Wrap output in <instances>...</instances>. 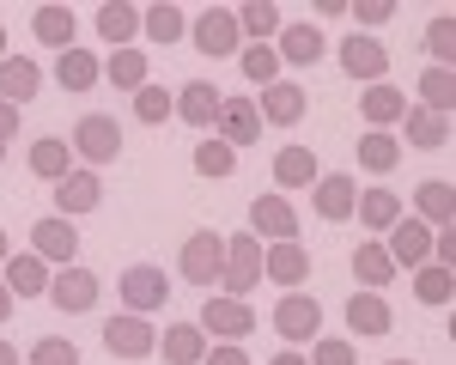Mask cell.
Instances as JSON below:
<instances>
[{
  "label": "cell",
  "mask_w": 456,
  "mask_h": 365,
  "mask_svg": "<svg viewBox=\"0 0 456 365\" xmlns=\"http://www.w3.org/2000/svg\"><path fill=\"white\" fill-rule=\"evenodd\" d=\"M122 304H128V317H152V311H165V298H171V274L159 268V262H134V268H122Z\"/></svg>",
  "instance_id": "1"
},
{
  "label": "cell",
  "mask_w": 456,
  "mask_h": 365,
  "mask_svg": "<svg viewBox=\"0 0 456 365\" xmlns=\"http://www.w3.org/2000/svg\"><path fill=\"white\" fill-rule=\"evenodd\" d=\"M219 280H225V298H244V292H256V280H262V238H249V231L225 238Z\"/></svg>",
  "instance_id": "2"
},
{
  "label": "cell",
  "mask_w": 456,
  "mask_h": 365,
  "mask_svg": "<svg viewBox=\"0 0 456 365\" xmlns=\"http://www.w3.org/2000/svg\"><path fill=\"white\" fill-rule=\"evenodd\" d=\"M201 335H213V341H232V347H238V341H249V335H256V311H249L244 298H225V292H219V298H208V304H201Z\"/></svg>",
  "instance_id": "3"
},
{
  "label": "cell",
  "mask_w": 456,
  "mask_h": 365,
  "mask_svg": "<svg viewBox=\"0 0 456 365\" xmlns=\"http://www.w3.org/2000/svg\"><path fill=\"white\" fill-rule=\"evenodd\" d=\"M249 238H262V244H298V214H292V201L286 195H256L249 201Z\"/></svg>",
  "instance_id": "4"
},
{
  "label": "cell",
  "mask_w": 456,
  "mask_h": 365,
  "mask_svg": "<svg viewBox=\"0 0 456 365\" xmlns=\"http://www.w3.org/2000/svg\"><path fill=\"white\" fill-rule=\"evenodd\" d=\"M68 146L79 158H92V165H110V158H122V122L104 116V110H92V116H79V128H73Z\"/></svg>",
  "instance_id": "5"
},
{
  "label": "cell",
  "mask_w": 456,
  "mask_h": 365,
  "mask_svg": "<svg viewBox=\"0 0 456 365\" xmlns=\"http://www.w3.org/2000/svg\"><path fill=\"white\" fill-rule=\"evenodd\" d=\"M219 262H225V238L219 231H189V244L176 256V274L189 287H213L219 280Z\"/></svg>",
  "instance_id": "6"
},
{
  "label": "cell",
  "mask_w": 456,
  "mask_h": 365,
  "mask_svg": "<svg viewBox=\"0 0 456 365\" xmlns=\"http://www.w3.org/2000/svg\"><path fill=\"white\" fill-rule=\"evenodd\" d=\"M195 49H201L208 61H225V55H238V49H244L238 12H232V6H208V12L195 19Z\"/></svg>",
  "instance_id": "7"
},
{
  "label": "cell",
  "mask_w": 456,
  "mask_h": 365,
  "mask_svg": "<svg viewBox=\"0 0 456 365\" xmlns=\"http://www.w3.org/2000/svg\"><path fill=\"white\" fill-rule=\"evenodd\" d=\"M341 68L359 79V85H384V73H389V49L378 43V36H365V31H353V36H341Z\"/></svg>",
  "instance_id": "8"
},
{
  "label": "cell",
  "mask_w": 456,
  "mask_h": 365,
  "mask_svg": "<svg viewBox=\"0 0 456 365\" xmlns=\"http://www.w3.org/2000/svg\"><path fill=\"white\" fill-rule=\"evenodd\" d=\"M98 292H104V287H98V274H92V268H79V262L49 274V298H55V311H73V317H86V311L98 304Z\"/></svg>",
  "instance_id": "9"
},
{
  "label": "cell",
  "mask_w": 456,
  "mask_h": 365,
  "mask_svg": "<svg viewBox=\"0 0 456 365\" xmlns=\"http://www.w3.org/2000/svg\"><path fill=\"white\" fill-rule=\"evenodd\" d=\"M316 328H322V304H316L311 292H286L281 304H274V335L281 341L298 347V341H311Z\"/></svg>",
  "instance_id": "10"
},
{
  "label": "cell",
  "mask_w": 456,
  "mask_h": 365,
  "mask_svg": "<svg viewBox=\"0 0 456 365\" xmlns=\"http://www.w3.org/2000/svg\"><path fill=\"white\" fill-rule=\"evenodd\" d=\"M31 256L73 268V262H79V231H73V219H61V214L37 219V225H31Z\"/></svg>",
  "instance_id": "11"
},
{
  "label": "cell",
  "mask_w": 456,
  "mask_h": 365,
  "mask_svg": "<svg viewBox=\"0 0 456 365\" xmlns=\"http://www.w3.org/2000/svg\"><path fill=\"white\" fill-rule=\"evenodd\" d=\"M305 85H292V79H274V85H262V98H256V116H262V128L274 122V128H292V122H305Z\"/></svg>",
  "instance_id": "12"
},
{
  "label": "cell",
  "mask_w": 456,
  "mask_h": 365,
  "mask_svg": "<svg viewBox=\"0 0 456 365\" xmlns=\"http://www.w3.org/2000/svg\"><path fill=\"white\" fill-rule=\"evenodd\" d=\"M104 347L116 360H146V353L159 347V328L146 323V317H128V311H122V317L104 323Z\"/></svg>",
  "instance_id": "13"
},
{
  "label": "cell",
  "mask_w": 456,
  "mask_h": 365,
  "mask_svg": "<svg viewBox=\"0 0 456 365\" xmlns=\"http://www.w3.org/2000/svg\"><path fill=\"white\" fill-rule=\"evenodd\" d=\"M389 262H395V268H426V262H432V225H420V219H395V225H389Z\"/></svg>",
  "instance_id": "14"
},
{
  "label": "cell",
  "mask_w": 456,
  "mask_h": 365,
  "mask_svg": "<svg viewBox=\"0 0 456 365\" xmlns=\"http://www.w3.org/2000/svg\"><path fill=\"white\" fill-rule=\"evenodd\" d=\"M213 128H219V141L232 146V152H238V146H256V141H262L256 98H219V122H213Z\"/></svg>",
  "instance_id": "15"
},
{
  "label": "cell",
  "mask_w": 456,
  "mask_h": 365,
  "mask_svg": "<svg viewBox=\"0 0 456 365\" xmlns=\"http://www.w3.org/2000/svg\"><path fill=\"white\" fill-rule=\"evenodd\" d=\"M98 201H104V177H98V171H68V177L55 182V207H61V219L92 214Z\"/></svg>",
  "instance_id": "16"
},
{
  "label": "cell",
  "mask_w": 456,
  "mask_h": 365,
  "mask_svg": "<svg viewBox=\"0 0 456 365\" xmlns=\"http://www.w3.org/2000/svg\"><path fill=\"white\" fill-rule=\"evenodd\" d=\"M262 274L274 280V287H305L311 280V256L298 250V244H262Z\"/></svg>",
  "instance_id": "17"
},
{
  "label": "cell",
  "mask_w": 456,
  "mask_h": 365,
  "mask_svg": "<svg viewBox=\"0 0 456 365\" xmlns=\"http://www.w3.org/2000/svg\"><path fill=\"white\" fill-rule=\"evenodd\" d=\"M73 31H79V12H73V6H61V0H49V6H37V19H31V36L43 43V49H73Z\"/></svg>",
  "instance_id": "18"
},
{
  "label": "cell",
  "mask_w": 456,
  "mask_h": 365,
  "mask_svg": "<svg viewBox=\"0 0 456 365\" xmlns=\"http://www.w3.org/2000/svg\"><path fill=\"white\" fill-rule=\"evenodd\" d=\"M171 110L189 122V128H213V122H219V85H208V79H189V85L171 98Z\"/></svg>",
  "instance_id": "19"
},
{
  "label": "cell",
  "mask_w": 456,
  "mask_h": 365,
  "mask_svg": "<svg viewBox=\"0 0 456 365\" xmlns=\"http://www.w3.org/2000/svg\"><path fill=\"white\" fill-rule=\"evenodd\" d=\"M316 177H322V165H316L311 146H281L274 152V195L281 189H311Z\"/></svg>",
  "instance_id": "20"
},
{
  "label": "cell",
  "mask_w": 456,
  "mask_h": 365,
  "mask_svg": "<svg viewBox=\"0 0 456 365\" xmlns=\"http://www.w3.org/2000/svg\"><path fill=\"white\" fill-rule=\"evenodd\" d=\"M98 36H104L110 49H134V36H141V6L104 0V6H98Z\"/></svg>",
  "instance_id": "21"
},
{
  "label": "cell",
  "mask_w": 456,
  "mask_h": 365,
  "mask_svg": "<svg viewBox=\"0 0 456 365\" xmlns=\"http://www.w3.org/2000/svg\"><path fill=\"white\" fill-rule=\"evenodd\" d=\"M159 360L165 365H201L208 360V335L195 323H171L165 335H159Z\"/></svg>",
  "instance_id": "22"
},
{
  "label": "cell",
  "mask_w": 456,
  "mask_h": 365,
  "mask_svg": "<svg viewBox=\"0 0 456 365\" xmlns=\"http://www.w3.org/2000/svg\"><path fill=\"white\" fill-rule=\"evenodd\" d=\"M347 323H353V335H389L395 328V311L384 304V292H353L347 298Z\"/></svg>",
  "instance_id": "23"
},
{
  "label": "cell",
  "mask_w": 456,
  "mask_h": 365,
  "mask_svg": "<svg viewBox=\"0 0 456 365\" xmlns=\"http://www.w3.org/2000/svg\"><path fill=\"white\" fill-rule=\"evenodd\" d=\"M322 49H329V36H322V25H281V61H292V68H311V61H322Z\"/></svg>",
  "instance_id": "24"
},
{
  "label": "cell",
  "mask_w": 456,
  "mask_h": 365,
  "mask_svg": "<svg viewBox=\"0 0 456 365\" xmlns=\"http://www.w3.org/2000/svg\"><path fill=\"white\" fill-rule=\"evenodd\" d=\"M311 201H316V214L329 219H353V201H359V182L353 177H316L311 182Z\"/></svg>",
  "instance_id": "25"
},
{
  "label": "cell",
  "mask_w": 456,
  "mask_h": 365,
  "mask_svg": "<svg viewBox=\"0 0 456 365\" xmlns=\"http://www.w3.org/2000/svg\"><path fill=\"white\" fill-rule=\"evenodd\" d=\"M55 79H61V92H92L104 79V61L73 43V49H61V61H55Z\"/></svg>",
  "instance_id": "26"
},
{
  "label": "cell",
  "mask_w": 456,
  "mask_h": 365,
  "mask_svg": "<svg viewBox=\"0 0 456 365\" xmlns=\"http://www.w3.org/2000/svg\"><path fill=\"white\" fill-rule=\"evenodd\" d=\"M359 116H365V128H378V134H384L389 122H402V116H408V98H402V92H395V85H365V98H359Z\"/></svg>",
  "instance_id": "27"
},
{
  "label": "cell",
  "mask_w": 456,
  "mask_h": 365,
  "mask_svg": "<svg viewBox=\"0 0 456 365\" xmlns=\"http://www.w3.org/2000/svg\"><path fill=\"white\" fill-rule=\"evenodd\" d=\"M37 85H43V73H37V61H19V55H6L0 61V104H31Z\"/></svg>",
  "instance_id": "28"
},
{
  "label": "cell",
  "mask_w": 456,
  "mask_h": 365,
  "mask_svg": "<svg viewBox=\"0 0 456 365\" xmlns=\"http://www.w3.org/2000/svg\"><path fill=\"white\" fill-rule=\"evenodd\" d=\"M353 274H359L365 292H384L389 280H395V262H389V250L378 244V238H365V244L353 250Z\"/></svg>",
  "instance_id": "29"
},
{
  "label": "cell",
  "mask_w": 456,
  "mask_h": 365,
  "mask_svg": "<svg viewBox=\"0 0 456 365\" xmlns=\"http://www.w3.org/2000/svg\"><path fill=\"white\" fill-rule=\"evenodd\" d=\"M6 292L12 298H37V292H49V262L43 256H6Z\"/></svg>",
  "instance_id": "30"
},
{
  "label": "cell",
  "mask_w": 456,
  "mask_h": 365,
  "mask_svg": "<svg viewBox=\"0 0 456 365\" xmlns=\"http://www.w3.org/2000/svg\"><path fill=\"white\" fill-rule=\"evenodd\" d=\"M402 141L426 146V152L444 146V141H451V116H438V110H408V116H402Z\"/></svg>",
  "instance_id": "31"
},
{
  "label": "cell",
  "mask_w": 456,
  "mask_h": 365,
  "mask_svg": "<svg viewBox=\"0 0 456 365\" xmlns=\"http://www.w3.org/2000/svg\"><path fill=\"white\" fill-rule=\"evenodd\" d=\"M73 171V146L55 141V134H43V141H31V177L43 182H61Z\"/></svg>",
  "instance_id": "32"
},
{
  "label": "cell",
  "mask_w": 456,
  "mask_h": 365,
  "mask_svg": "<svg viewBox=\"0 0 456 365\" xmlns=\"http://www.w3.org/2000/svg\"><path fill=\"white\" fill-rule=\"evenodd\" d=\"M414 207H420V225H451V214H456V189L444 177H432V182H420L414 189Z\"/></svg>",
  "instance_id": "33"
},
{
  "label": "cell",
  "mask_w": 456,
  "mask_h": 365,
  "mask_svg": "<svg viewBox=\"0 0 456 365\" xmlns=\"http://www.w3.org/2000/svg\"><path fill=\"white\" fill-rule=\"evenodd\" d=\"M353 219L365 225V238H371V231H389V225L402 219V201H395L389 189H371V195H359V201H353Z\"/></svg>",
  "instance_id": "34"
},
{
  "label": "cell",
  "mask_w": 456,
  "mask_h": 365,
  "mask_svg": "<svg viewBox=\"0 0 456 365\" xmlns=\"http://www.w3.org/2000/svg\"><path fill=\"white\" fill-rule=\"evenodd\" d=\"M146 73H152V61H146L141 49H116V55L104 61V79L116 85V92H141Z\"/></svg>",
  "instance_id": "35"
},
{
  "label": "cell",
  "mask_w": 456,
  "mask_h": 365,
  "mask_svg": "<svg viewBox=\"0 0 456 365\" xmlns=\"http://www.w3.org/2000/svg\"><path fill=\"white\" fill-rule=\"evenodd\" d=\"M456 292V274L444 268V262H426V268H414V298L420 304H432V311H444Z\"/></svg>",
  "instance_id": "36"
},
{
  "label": "cell",
  "mask_w": 456,
  "mask_h": 365,
  "mask_svg": "<svg viewBox=\"0 0 456 365\" xmlns=\"http://www.w3.org/2000/svg\"><path fill=\"white\" fill-rule=\"evenodd\" d=\"M238 12V31L249 36V43H268V36L281 31V6L274 0H244V6H232Z\"/></svg>",
  "instance_id": "37"
},
{
  "label": "cell",
  "mask_w": 456,
  "mask_h": 365,
  "mask_svg": "<svg viewBox=\"0 0 456 365\" xmlns=\"http://www.w3.org/2000/svg\"><path fill=\"white\" fill-rule=\"evenodd\" d=\"M359 165L378 171V177L395 171V165H402V141H395V134H378V128H365V141H359Z\"/></svg>",
  "instance_id": "38"
},
{
  "label": "cell",
  "mask_w": 456,
  "mask_h": 365,
  "mask_svg": "<svg viewBox=\"0 0 456 365\" xmlns=\"http://www.w3.org/2000/svg\"><path fill=\"white\" fill-rule=\"evenodd\" d=\"M141 31L152 36V43H176V36H183V6H171V0L141 6Z\"/></svg>",
  "instance_id": "39"
},
{
  "label": "cell",
  "mask_w": 456,
  "mask_h": 365,
  "mask_svg": "<svg viewBox=\"0 0 456 365\" xmlns=\"http://www.w3.org/2000/svg\"><path fill=\"white\" fill-rule=\"evenodd\" d=\"M195 171H201V177H232V171H238V152H232V146L219 141V134H208V141L195 146Z\"/></svg>",
  "instance_id": "40"
},
{
  "label": "cell",
  "mask_w": 456,
  "mask_h": 365,
  "mask_svg": "<svg viewBox=\"0 0 456 365\" xmlns=\"http://www.w3.org/2000/svg\"><path fill=\"white\" fill-rule=\"evenodd\" d=\"M451 104H456V79H451V68H426V73H420V110H438V116H451Z\"/></svg>",
  "instance_id": "41"
},
{
  "label": "cell",
  "mask_w": 456,
  "mask_h": 365,
  "mask_svg": "<svg viewBox=\"0 0 456 365\" xmlns=\"http://www.w3.org/2000/svg\"><path fill=\"white\" fill-rule=\"evenodd\" d=\"M134 116H141L146 128H159V122H171V92H165V85H152V79H146L141 92H134Z\"/></svg>",
  "instance_id": "42"
},
{
  "label": "cell",
  "mask_w": 456,
  "mask_h": 365,
  "mask_svg": "<svg viewBox=\"0 0 456 365\" xmlns=\"http://www.w3.org/2000/svg\"><path fill=\"white\" fill-rule=\"evenodd\" d=\"M238 68H244L256 85H274V73H281V55H274V43H249Z\"/></svg>",
  "instance_id": "43"
},
{
  "label": "cell",
  "mask_w": 456,
  "mask_h": 365,
  "mask_svg": "<svg viewBox=\"0 0 456 365\" xmlns=\"http://www.w3.org/2000/svg\"><path fill=\"white\" fill-rule=\"evenodd\" d=\"M426 49H432V68H451V49H456V25H451V12H438V19L426 25Z\"/></svg>",
  "instance_id": "44"
},
{
  "label": "cell",
  "mask_w": 456,
  "mask_h": 365,
  "mask_svg": "<svg viewBox=\"0 0 456 365\" xmlns=\"http://www.w3.org/2000/svg\"><path fill=\"white\" fill-rule=\"evenodd\" d=\"M31 365H79V347H73L68 335H43L31 347Z\"/></svg>",
  "instance_id": "45"
},
{
  "label": "cell",
  "mask_w": 456,
  "mask_h": 365,
  "mask_svg": "<svg viewBox=\"0 0 456 365\" xmlns=\"http://www.w3.org/2000/svg\"><path fill=\"white\" fill-rule=\"evenodd\" d=\"M347 12L365 25V36H371L378 25H389V19H395V0H359V6H347Z\"/></svg>",
  "instance_id": "46"
},
{
  "label": "cell",
  "mask_w": 456,
  "mask_h": 365,
  "mask_svg": "<svg viewBox=\"0 0 456 365\" xmlns=\"http://www.w3.org/2000/svg\"><path fill=\"white\" fill-rule=\"evenodd\" d=\"M311 365H359V360H353V341L322 335V341H316V353H311Z\"/></svg>",
  "instance_id": "47"
},
{
  "label": "cell",
  "mask_w": 456,
  "mask_h": 365,
  "mask_svg": "<svg viewBox=\"0 0 456 365\" xmlns=\"http://www.w3.org/2000/svg\"><path fill=\"white\" fill-rule=\"evenodd\" d=\"M432 262H444V268L456 262V231H451V225H438V231H432Z\"/></svg>",
  "instance_id": "48"
},
{
  "label": "cell",
  "mask_w": 456,
  "mask_h": 365,
  "mask_svg": "<svg viewBox=\"0 0 456 365\" xmlns=\"http://www.w3.org/2000/svg\"><path fill=\"white\" fill-rule=\"evenodd\" d=\"M208 365H249V353L232 347V341H219V347H208Z\"/></svg>",
  "instance_id": "49"
},
{
  "label": "cell",
  "mask_w": 456,
  "mask_h": 365,
  "mask_svg": "<svg viewBox=\"0 0 456 365\" xmlns=\"http://www.w3.org/2000/svg\"><path fill=\"white\" fill-rule=\"evenodd\" d=\"M12 134H19V110H12V104H0V146L12 141Z\"/></svg>",
  "instance_id": "50"
},
{
  "label": "cell",
  "mask_w": 456,
  "mask_h": 365,
  "mask_svg": "<svg viewBox=\"0 0 456 365\" xmlns=\"http://www.w3.org/2000/svg\"><path fill=\"white\" fill-rule=\"evenodd\" d=\"M19 360H25V353H19L12 341H0V365H19Z\"/></svg>",
  "instance_id": "51"
},
{
  "label": "cell",
  "mask_w": 456,
  "mask_h": 365,
  "mask_svg": "<svg viewBox=\"0 0 456 365\" xmlns=\"http://www.w3.org/2000/svg\"><path fill=\"white\" fill-rule=\"evenodd\" d=\"M12 317V292H6V280H0V323Z\"/></svg>",
  "instance_id": "52"
},
{
  "label": "cell",
  "mask_w": 456,
  "mask_h": 365,
  "mask_svg": "<svg viewBox=\"0 0 456 365\" xmlns=\"http://www.w3.org/2000/svg\"><path fill=\"white\" fill-rule=\"evenodd\" d=\"M268 365H311V360H305V353H274Z\"/></svg>",
  "instance_id": "53"
},
{
  "label": "cell",
  "mask_w": 456,
  "mask_h": 365,
  "mask_svg": "<svg viewBox=\"0 0 456 365\" xmlns=\"http://www.w3.org/2000/svg\"><path fill=\"white\" fill-rule=\"evenodd\" d=\"M0 61H6V25H0Z\"/></svg>",
  "instance_id": "54"
},
{
  "label": "cell",
  "mask_w": 456,
  "mask_h": 365,
  "mask_svg": "<svg viewBox=\"0 0 456 365\" xmlns=\"http://www.w3.org/2000/svg\"><path fill=\"white\" fill-rule=\"evenodd\" d=\"M0 262H6V231H0Z\"/></svg>",
  "instance_id": "55"
},
{
  "label": "cell",
  "mask_w": 456,
  "mask_h": 365,
  "mask_svg": "<svg viewBox=\"0 0 456 365\" xmlns=\"http://www.w3.org/2000/svg\"><path fill=\"white\" fill-rule=\"evenodd\" d=\"M389 365H414V360H389Z\"/></svg>",
  "instance_id": "56"
},
{
  "label": "cell",
  "mask_w": 456,
  "mask_h": 365,
  "mask_svg": "<svg viewBox=\"0 0 456 365\" xmlns=\"http://www.w3.org/2000/svg\"><path fill=\"white\" fill-rule=\"evenodd\" d=\"M0 158H6V146H0Z\"/></svg>",
  "instance_id": "57"
}]
</instances>
